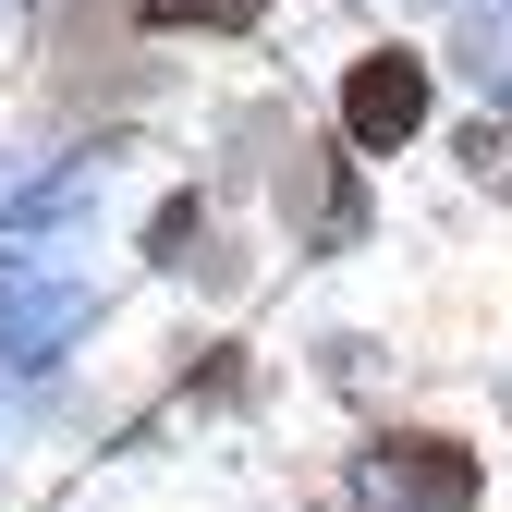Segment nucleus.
Wrapping results in <instances>:
<instances>
[{
	"mask_svg": "<svg viewBox=\"0 0 512 512\" xmlns=\"http://www.w3.org/2000/svg\"><path fill=\"white\" fill-rule=\"evenodd\" d=\"M171 61L147 25H135V0H49V25H37V86L61 122H98V110H135L171 86Z\"/></svg>",
	"mask_w": 512,
	"mask_h": 512,
	"instance_id": "obj_1",
	"label": "nucleus"
},
{
	"mask_svg": "<svg viewBox=\"0 0 512 512\" xmlns=\"http://www.w3.org/2000/svg\"><path fill=\"white\" fill-rule=\"evenodd\" d=\"M427 122H439V61L415 37H366L330 86V135L354 159H403V147H427Z\"/></svg>",
	"mask_w": 512,
	"mask_h": 512,
	"instance_id": "obj_2",
	"label": "nucleus"
},
{
	"mask_svg": "<svg viewBox=\"0 0 512 512\" xmlns=\"http://www.w3.org/2000/svg\"><path fill=\"white\" fill-rule=\"evenodd\" d=\"M354 476H366L378 512H476V488H488V464L464 452L452 427H378Z\"/></svg>",
	"mask_w": 512,
	"mask_h": 512,
	"instance_id": "obj_3",
	"label": "nucleus"
},
{
	"mask_svg": "<svg viewBox=\"0 0 512 512\" xmlns=\"http://www.w3.org/2000/svg\"><path fill=\"white\" fill-rule=\"evenodd\" d=\"M439 74H464L500 122H512V0H452V37L427 49Z\"/></svg>",
	"mask_w": 512,
	"mask_h": 512,
	"instance_id": "obj_4",
	"label": "nucleus"
},
{
	"mask_svg": "<svg viewBox=\"0 0 512 512\" xmlns=\"http://www.w3.org/2000/svg\"><path fill=\"white\" fill-rule=\"evenodd\" d=\"M281 0H135V25L159 49H220V37H256Z\"/></svg>",
	"mask_w": 512,
	"mask_h": 512,
	"instance_id": "obj_5",
	"label": "nucleus"
},
{
	"mask_svg": "<svg viewBox=\"0 0 512 512\" xmlns=\"http://www.w3.org/2000/svg\"><path fill=\"white\" fill-rule=\"evenodd\" d=\"M147 256H159L171 281L220 269V208H208V196H159V220H147Z\"/></svg>",
	"mask_w": 512,
	"mask_h": 512,
	"instance_id": "obj_6",
	"label": "nucleus"
},
{
	"mask_svg": "<svg viewBox=\"0 0 512 512\" xmlns=\"http://www.w3.org/2000/svg\"><path fill=\"white\" fill-rule=\"evenodd\" d=\"M488 183H500V196H512V147H500V171H488Z\"/></svg>",
	"mask_w": 512,
	"mask_h": 512,
	"instance_id": "obj_7",
	"label": "nucleus"
},
{
	"mask_svg": "<svg viewBox=\"0 0 512 512\" xmlns=\"http://www.w3.org/2000/svg\"><path fill=\"white\" fill-rule=\"evenodd\" d=\"M439 13H452V0H439Z\"/></svg>",
	"mask_w": 512,
	"mask_h": 512,
	"instance_id": "obj_8",
	"label": "nucleus"
}]
</instances>
